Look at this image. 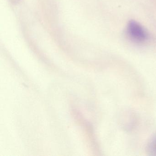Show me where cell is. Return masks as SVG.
<instances>
[{
    "label": "cell",
    "instance_id": "1",
    "mask_svg": "<svg viewBox=\"0 0 156 156\" xmlns=\"http://www.w3.org/2000/svg\"><path fill=\"white\" fill-rule=\"evenodd\" d=\"M127 32L130 38L138 42H144L147 39V33L145 29L135 21H131L129 23Z\"/></svg>",
    "mask_w": 156,
    "mask_h": 156
},
{
    "label": "cell",
    "instance_id": "2",
    "mask_svg": "<svg viewBox=\"0 0 156 156\" xmlns=\"http://www.w3.org/2000/svg\"><path fill=\"white\" fill-rule=\"evenodd\" d=\"M154 146H156V147H155V149H156V144H154Z\"/></svg>",
    "mask_w": 156,
    "mask_h": 156
}]
</instances>
